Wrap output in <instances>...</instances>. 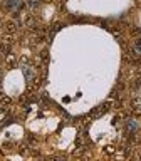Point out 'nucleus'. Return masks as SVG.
<instances>
[{"label": "nucleus", "instance_id": "nucleus-3", "mask_svg": "<svg viewBox=\"0 0 141 161\" xmlns=\"http://www.w3.org/2000/svg\"><path fill=\"white\" fill-rule=\"evenodd\" d=\"M136 51H138V52L141 54V40H138V42H136Z\"/></svg>", "mask_w": 141, "mask_h": 161}, {"label": "nucleus", "instance_id": "nucleus-2", "mask_svg": "<svg viewBox=\"0 0 141 161\" xmlns=\"http://www.w3.org/2000/svg\"><path fill=\"white\" fill-rule=\"evenodd\" d=\"M128 126H129V129H136V123H135V121H129Z\"/></svg>", "mask_w": 141, "mask_h": 161}, {"label": "nucleus", "instance_id": "nucleus-1", "mask_svg": "<svg viewBox=\"0 0 141 161\" xmlns=\"http://www.w3.org/2000/svg\"><path fill=\"white\" fill-rule=\"evenodd\" d=\"M17 5H19L17 0H9V2H7V7H9V9H15Z\"/></svg>", "mask_w": 141, "mask_h": 161}]
</instances>
